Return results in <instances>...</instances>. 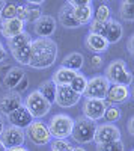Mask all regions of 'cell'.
<instances>
[{"label":"cell","instance_id":"1","mask_svg":"<svg viewBox=\"0 0 134 151\" xmlns=\"http://www.w3.org/2000/svg\"><path fill=\"white\" fill-rule=\"evenodd\" d=\"M59 48L51 38H36L30 42V62L29 67L44 70L54 65Z\"/></svg>","mask_w":134,"mask_h":151},{"label":"cell","instance_id":"2","mask_svg":"<svg viewBox=\"0 0 134 151\" xmlns=\"http://www.w3.org/2000/svg\"><path fill=\"white\" fill-rule=\"evenodd\" d=\"M107 82L110 85H122V86H130L133 83V74L131 71L127 70V64L124 59H116L107 65L105 68V76Z\"/></svg>","mask_w":134,"mask_h":151},{"label":"cell","instance_id":"3","mask_svg":"<svg viewBox=\"0 0 134 151\" xmlns=\"http://www.w3.org/2000/svg\"><path fill=\"white\" fill-rule=\"evenodd\" d=\"M72 125H74V119L66 113H57L47 122L51 139H68L72 132Z\"/></svg>","mask_w":134,"mask_h":151},{"label":"cell","instance_id":"4","mask_svg":"<svg viewBox=\"0 0 134 151\" xmlns=\"http://www.w3.org/2000/svg\"><path fill=\"white\" fill-rule=\"evenodd\" d=\"M95 130H96V122L89 121L84 116H78L77 119H74L71 137L78 144H91L93 142Z\"/></svg>","mask_w":134,"mask_h":151},{"label":"cell","instance_id":"5","mask_svg":"<svg viewBox=\"0 0 134 151\" xmlns=\"http://www.w3.org/2000/svg\"><path fill=\"white\" fill-rule=\"evenodd\" d=\"M23 106L29 110V113L33 116V119H42L48 112L51 110V104L38 92L33 91L26 98L23 100Z\"/></svg>","mask_w":134,"mask_h":151},{"label":"cell","instance_id":"6","mask_svg":"<svg viewBox=\"0 0 134 151\" xmlns=\"http://www.w3.org/2000/svg\"><path fill=\"white\" fill-rule=\"evenodd\" d=\"M26 137L36 147H45L51 142V134L48 132L47 122L42 119H35L29 127L24 130Z\"/></svg>","mask_w":134,"mask_h":151},{"label":"cell","instance_id":"7","mask_svg":"<svg viewBox=\"0 0 134 151\" xmlns=\"http://www.w3.org/2000/svg\"><path fill=\"white\" fill-rule=\"evenodd\" d=\"M108 86H110V83L107 82V79L104 77V76H93L92 79L88 80V85H86V89H84V92H83V97L84 98L104 100Z\"/></svg>","mask_w":134,"mask_h":151},{"label":"cell","instance_id":"8","mask_svg":"<svg viewBox=\"0 0 134 151\" xmlns=\"http://www.w3.org/2000/svg\"><path fill=\"white\" fill-rule=\"evenodd\" d=\"M115 141H120V130L118 125H115V124L96 125L95 137H93V142L96 144V147L104 145V144H110Z\"/></svg>","mask_w":134,"mask_h":151},{"label":"cell","instance_id":"9","mask_svg":"<svg viewBox=\"0 0 134 151\" xmlns=\"http://www.w3.org/2000/svg\"><path fill=\"white\" fill-rule=\"evenodd\" d=\"M108 107V104L104 101V100H95V98H86L83 103V115L86 119L89 121H100L103 119L105 109Z\"/></svg>","mask_w":134,"mask_h":151},{"label":"cell","instance_id":"10","mask_svg":"<svg viewBox=\"0 0 134 151\" xmlns=\"http://www.w3.org/2000/svg\"><path fill=\"white\" fill-rule=\"evenodd\" d=\"M24 141H26V134H24V130L12 127V125H8L5 127L3 133L0 134V142L3 144V147L8 148H14V147H23Z\"/></svg>","mask_w":134,"mask_h":151},{"label":"cell","instance_id":"11","mask_svg":"<svg viewBox=\"0 0 134 151\" xmlns=\"http://www.w3.org/2000/svg\"><path fill=\"white\" fill-rule=\"evenodd\" d=\"M131 97V91L128 86H122V85H110L107 89V94H105V98L104 101L108 104V106H115V104H119V103H124Z\"/></svg>","mask_w":134,"mask_h":151},{"label":"cell","instance_id":"12","mask_svg":"<svg viewBox=\"0 0 134 151\" xmlns=\"http://www.w3.org/2000/svg\"><path fill=\"white\" fill-rule=\"evenodd\" d=\"M6 119H8L9 125H12V127H17V129H21V130H26L29 125L35 121L33 116L30 115L29 110L24 107V106H21V107H18L17 110H14L12 113H9V115L6 116Z\"/></svg>","mask_w":134,"mask_h":151},{"label":"cell","instance_id":"13","mask_svg":"<svg viewBox=\"0 0 134 151\" xmlns=\"http://www.w3.org/2000/svg\"><path fill=\"white\" fill-rule=\"evenodd\" d=\"M21 106H23L21 95L17 94L15 91H9L5 95H2V98H0V115L8 116L9 113H12L14 110H17Z\"/></svg>","mask_w":134,"mask_h":151},{"label":"cell","instance_id":"14","mask_svg":"<svg viewBox=\"0 0 134 151\" xmlns=\"http://www.w3.org/2000/svg\"><path fill=\"white\" fill-rule=\"evenodd\" d=\"M35 35L39 38H50L56 30V20L51 15H41L38 20L33 23Z\"/></svg>","mask_w":134,"mask_h":151},{"label":"cell","instance_id":"15","mask_svg":"<svg viewBox=\"0 0 134 151\" xmlns=\"http://www.w3.org/2000/svg\"><path fill=\"white\" fill-rule=\"evenodd\" d=\"M80 95L74 92L69 86H57V92H56V101L57 106L60 107H72L80 101Z\"/></svg>","mask_w":134,"mask_h":151},{"label":"cell","instance_id":"16","mask_svg":"<svg viewBox=\"0 0 134 151\" xmlns=\"http://www.w3.org/2000/svg\"><path fill=\"white\" fill-rule=\"evenodd\" d=\"M24 24L21 20L18 18H12V20H5L0 23V33H2L3 38H6V40H11V38H14L20 33L24 32Z\"/></svg>","mask_w":134,"mask_h":151},{"label":"cell","instance_id":"17","mask_svg":"<svg viewBox=\"0 0 134 151\" xmlns=\"http://www.w3.org/2000/svg\"><path fill=\"white\" fill-rule=\"evenodd\" d=\"M84 45H86V48L89 52H92L93 55H101V53L107 52V48H108V42L105 41V38H103L100 35H93V33L86 35Z\"/></svg>","mask_w":134,"mask_h":151},{"label":"cell","instance_id":"18","mask_svg":"<svg viewBox=\"0 0 134 151\" xmlns=\"http://www.w3.org/2000/svg\"><path fill=\"white\" fill-rule=\"evenodd\" d=\"M59 23L62 24L63 27H66V29H77V27H80L78 21L74 17V8H72L68 2L59 11Z\"/></svg>","mask_w":134,"mask_h":151},{"label":"cell","instance_id":"19","mask_svg":"<svg viewBox=\"0 0 134 151\" xmlns=\"http://www.w3.org/2000/svg\"><path fill=\"white\" fill-rule=\"evenodd\" d=\"M124 35V26L120 24L118 20L110 18L107 21V30H105V41L110 44H118L120 41V38Z\"/></svg>","mask_w":134,"mask_h":151},{"label":"cell","instance_id":"20","mask_svg":"<svg viewBox=\"0 0 134 151\" xmlns=\"http://www.w3.org/2000/svg\"><path fill=\"white\" fill-rule=\"evenodd\" d=\"M24 76H26V73H24L20 67H12V68H9V70L6 71V74H5L3 85L8 88L9 91H14Z\"/></svg>","mask_w":134,"mask_h":151},{"label":"cell","instance_id":"21","mask_svg":"<svg viewBox=\"0 0 134 151\" xmlns=\"http://www.w3.org/2000/svg\"><path fill=\"white\" fill-rule=\"evenodd\" d=\"M76 71H71L68 68H63V67H60L57 68L53 76H51V82L56 85V86H69V83L72 82V79L76 77Z\"/></svg>","mask_w":134,"mask_h":151},{"label":"cell","instance_id":"22","mask_svg":"<svg viewBox=\"0 0 134 151\" xmlns=\"http://www.w3.org/2000/svg\"><path fill=\"white\" fill-rule=\"evenodd\" d=\"M83 64H84V56L81 53H77V52L66 55L63 58V60H62V67L63 68H68V70L76 71V73H78L83 68Z\"/></svg>","mask_w":134,"mask_h":151},{"label":"cell","instance_id":"23","mask_svg":"<svg viewBox=\"0 0 134 151\" xmlns=\"http://www.w3.org/2000/svg\"><path fill=\"white\" fill-rule=\"evenodd\" d=\"M74 17L78 21L80 26H86V24H91L92 18H93V8L92 3L81 6V8H74Z\"/></svg>","mask_w":134,"mask_h":151},{"label":"cell","instance_id":"24","mask_svg":"<svg viewBox=\"0 0 134 151\" xmlns=\"http://www.w3.org/2000/svg\"><path fill=\"white\" fill-rule=\"evenodd\" d=\"M38 92L47 100L50 104H54V101H56V92H57V86L51 82V80H45V82H42L41 83V86H39V89H38Z\"/></svg>","mask_w":134,"mask_h":151},{"label":"cell","instance_id":"25","mask_svg":"<svg viewBox=\"0 0 134 151\" xmlns=\"http://www.w3.org/2000/svg\"><path fill=\"white\" fill-rule=\"evenodd\" d=\"M32 42V36L29 32L24 30L23 33L14 36V38H11V40H8V48H9V52H14V50L17 48H21L24 45H27Z\"/></svg>","mask_w":134,"mask_h":151},{"label":"cell","instance_id":"26","mask_svg":"<svg viewBox=\"0 0 134 151\" xmlns=\"http://www.w3.org/2000/svg\"><path fill=\"white\" fill-rule=\"evenodd\" d=\"M11 55L14 56V59L17 62H20L21 65H29V62H30V44L14 50V52H11Z\"/></svg>","mask_w":134,"mask_h":151},{"label":"cell","instance_id":"27","mask_svg":"<svg viewBox=\"0 0 134 151\" xmlns=\"http://www.w3.org/2000/svg\"><path fill=\"white\" fill-rule=\"evenodd\" d=\"M112 18L110 14V8H108L105 3H100L95 9V14H93V21H98V23H107L108 20Z\"/></svg>","mask_w":134,"mask_h":151},{"label":"cell","instance_id":"28","mask_svg":"<svg viewBox=\"0 0 134 151\" xmlns=\"http://www.w3.org/2000/svg\"><path fill=\"white\" fill-rule=\"evenodd\" d=\"M86 85H88V79L84 77L83 74L77 73V74H76V77L72 79V82L69 83V88L81 97V95H83V92H84V89H86Z\"/></svg>","mask_w":134,"mask_h":151},{"label":"cell","instance_id":"29","mask_svg":"<svg viewBox=\"0 0 134 151\" xmlns=\"http://www.w3.org/2000/svg\"><path fill=\"white\" fill-rule=\"evenodd\" d=\"M119 14H120V17H122V20L131 23L134 20V3L128 2V0L122 2L119 5Z\"/></svg>","mask_w":134,"mask_h":151},{"label":"cell","instance_id":"30","mask_svg":"<svg viewBox=\"0 0 134 151\" xmlns=\"http://www.w3.org/2000/svg\"><path fill=\"white\" fill-rule=\"evenodd\" d=\"M103 119H105V124H113V122H118L120 119V109L116 107V106H108L105 109V113Z\"/></svg>","mask_w":134,"mask_h":151},{"label":"cell","instance_id":"31","mask_svg":"<svg viewBox=\"0 0 134 151\" xmlns=\"http://www.w3.org/2000/svg\"><path fill=\"white\" fill-rule=\"evenodd\" d=\"M26 5V9H27V18H26V23H35L41 15H42V11H41V6H36V5H32L30 2L24 3Z\"/></svg>","mask_w":134,"mask_h":151},{"label":"cell","instance_id":"32","mask_svg":"<svg viewBox=\"0 0 134 151\" xmlns=\"http://www.w3.org/2000/svg\"><path fill=\"white\" fill-rule=\"evenodd\" d=\"M15 12H17V5L15 3H6L5 2V6H3L2 12H0V18H2V21L12 20V18H15Z\"/></svg>","mask_w":134,"mask_h":151},{"label":"cell","instance_id":"33","mask_svg":"<svg viewBox=\"0 0 134 151\" xmlns=\"http://www.w3.org/2000/svg\"><path fill=\"white\" fill-rule=\"evenodd\" d=\"M50 147L54 151H71L72 150V145L68 142V139H51Z\"/></svg>","mask_w":134,"mask_h":151},{"label":"cell","instance_id":"34","mask_svg":"<svg viewBox=\"0 0 134 151\" xmlns=\"http://www.w3.org/2000/svg\"><path fill=\"white\" fill-rule=\"evenodd\" d=\"M105 30H107V23H98V21H91L89 26V33L93 35H100V36H105Z\"/></svg>","mask_w":134,"mask_h":151},{"label":"cell","instance_id":"35","mask_svg":"<svg viewBox=\"0 0 134 151\" xmlns=\"http://www.w3.org/2000/svg\"><path fill=\"white\" fill-rule=\"evenodd\" d=\"M125 145L122 141H115L110 144H104V145H98V151H124Z\"/></svg>","mask_w":134,"mask_h":151},{"label":"cell","instance_id":"36","mask_svg":"<svg viewBox=\"0 0 134 151\" xmlns=\"http://www.w3.org/2000/svg\"><path fill=\"white\" fill-rule=\"evenodd\" d=\"M15 18L21 20L23 23H26V18H27V9H26V5H17Z\"/></svg>","mask_w":134,"mask_h":151},{"label":"cell","instance_id":"37","mask_svg":"<svg viewBox=\"0 0 134 151\" xmlns=\"http://www.w3.org/2000/svg\"><path fill=\"white\" fill-rule=\"evenodd\" d=\"M27 86H29V79L26 77V76H24V77L21 79V82L17 85V88H15L14 91H15L17 94H20V95H21V92H24V91L27 89Z\"/></svg>","mask_w":134,"mask_h":151},{"label":"cell","instance_id":"38","mask_svg":"<svg viewBox=\"0 0 134 151\" xmlns=\"http://www.w3.org/2000/svg\"><path fill=\"white\" fill-rule=\"evenodd\" d=\"M72 8H81V6H86L91 3V0H71V2H68Z\"/></svg>","mask_w":134,"mask_h":151},{"label":"cell","instance_id":"39","mask_svg":"<svg viewBox=\"0 0 134 151\" xmlns=\"http://www.w3.org/2000/svg\"><path fill=\"white\" fill-rule=\"evenodd\" d=\"M91 62H92V67H95V68L101 67V65H103V58H101V55H93L92 59H91Z\"/></svg>","mask_w":134,"mask_h":151},{"label":"cell","instance_id":"40","mask_svg":"<svg viewBox=\"0 0 134 151\" xmlns=\"http://www.w3.org/2000/svg\"><path fill=\"white\" fill-rule=\"evenodd\" d=\"M6 56H8V52H6V47H5V44L0 41V62H3L5 59H6Z\"/></svg>","mask_w":134,"mask_h":151},{"label":"cell","instance_id":"41","mask_svg":"<svg viewBox=\"0 0 134 151\" xmlns=\"http://www.w3.org/2000/svg\"><path fill=\"white\" fill-rule=\"evenodd\" d=\"M133 42H134V36L131 35V36H130V40H128V42H127V48H128L130 55H134V50H133Z\"/></svg>","mask_w":134,"mask_h":151},{"label":"cell","instance_id":"42","mask_svg":"<svg viewBox=\"0 0 134 151\" xmlns=\"http://www.w3.org/2000/svg\"><path fill=\"white\" fill-rule=\"evenodd\" d=\"M133 122H134V118H130V119H128V124H127L128 133H130L131 136H134V127H133Z\"/></svg>","mask_w":134,"mask_h":151},{"label":"cell","instance_id":"43","mask_svg":"<svg viewBox=\"0 0 134 151\" xmlns=\"http://www.w3.org/2000/svg\"><path fill=\"white\" fill-rule=\"evenodd\" d=\"M5 127H6V122H5V118L0 115V134L3 133V130H5Z\"/></svg>","mask_w":134,"mask_h":151},{"label":"cell","instance_id":"44","mask_svg":"<svg viewBox=\"0 0 134 151\" xmlns=\"http://www.w3.org/2000/svg\"><path fill=\"white\" fill-rule=\"evenodd\" d=\"M6 151H29V150H27L26 147L23 145V147H14V148H8Z\"/></svg>","mask_w":134,"mask_h":151},{"label":"cell","instance_id":"45","mask_svg":"<svg viewBox=\"0 0 134 151\" xmlns=\"http://www.w3.org/2000/svg\"><path fill=\"white\" fill-rule=\"evenodd\" d=\"M71 151H86L83 147H72V150Z\"/></svg>","mask_w":134,"mask_h":151},{"label":"cell","instance_id":"46","mask_svg":"<svg viewBox=\"0 0 134 151\" xmlns=\"http://www.w3.org/2000/svg\"><path fill=\"white\" fill-rule=\"evenodd\" d=\"M3 6H5V2H2V0H0V12H2V9H3Z\"/></svg>","mask_w":134,"mask_h":151},{"label":"cell","instance_id":"47","mask_svg":"<svg viewBox=\"0 0 134 151\" xmlns=\"http://www.w3.org/2000/svg\"><path fill=\"white\" fill-rule=\"evenodd\" d=\"M0 151H6V148L3 147V144H2V142H0Z\"/></svg>","mask_w":134,"mask_h":151},{"label":"cell","instance_id":"48","mask_svg":"<svg viewBox=\"0 0 134 151\" xmlns=\"http://www.w3.org/2000/svg\"><path fill=\"white\" fill-rule=\"evenodd\" d=\"M51 151H54V150H51Z\"/></svg>","mask_w":134,"mask_h":151}]
</instances>
